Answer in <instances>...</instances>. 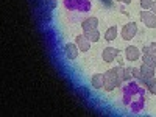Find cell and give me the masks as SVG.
Returning a JSON list of instances; mask_svg holds the SVG:
<instances>
[{
	"mask_svg": "<svg viewBox=\"0 0 156 117\" xmlns=\"http://www.w3.org/2000/svg\"><path fill=\"white\" fill-rule=\"evenodd\" d=\"M122 81H125L123 78V67L122 66H117V67H112L109 69L106 73H105V87L108 92L114 90L115 87H120Z\"/></svg>",
	"mask_w": 156,
	"mask_h": 117,
	"instance_id": "cell-1",
	"label": "cell"
},
{
	"mask_svg": "<svg viewBox=\"0 0 156 117\" xmlns=\"http://www.w3.org/2000/svg\"><path fill=\"white\" fill-rule=\"evenodd\" d=\"M153 75H154V69L153 67H150V66H147V64H142L140 66V76H139V81L142 83V84H147L151 78H153Z\"/></svg>",
	"mask_w": 156,
	"mask_h": 117,
	"instance_id": "cell-2",
	"label": "cell"
},
{
	"mask_svg": "<svg viewBox=\"0 0 156 117\" xmlns=\"http://www.w3.org/2000/svg\"><path fill=\"white\" fill-rule=\"evenodd\" d=\"M140 19H142V22H144V25H147L148 28H156V16L150 9H142Z\"/></svg>",
	"mask_w": 156,
	"mask_h": 117,
	"instance_id": "cell-3",
	"label": "cell"
},
{
	"mask_svg": "<svg viewBox=\"0 0 156 117\" xmlns=\"http://www.w3.org/2000/svg\"><path fill=\"white\" fill-rule=\"evenodd\" d=\"M137 33V25L134 22H129L126 23L125 27L122 28V37L125 39V41H129V39H133Z\"/></svg>",
	"mask_w": 156,
	"mask_h": 117,
	"instance_id": "cell-4",
	"label": "cell"
},
{
	"mask_svg": "<svg viewBox=\"0 0 156 117\" xmlns=\"http://www.w3.org/2000/svg\"><path fill=\"white\" fill-rule=\"evenodd\" d=\"M117 56H119V50L114 48V47H106V48H103V51H101V58L105 59L106 62L115 61Z\"/></svg>",
	"mask_w": 156,
	"mask_h": 117,
	"instance_id": "cell-5",
	"label": "cell"
},
{
	"mask_svg": "<svg viewBox=\"0 0 156 117\" xmlns=\"http://www.w3.org/2000/svg\"><path fill=\"white\" fill-rule=\"evenodd\" d=\"M78 50H80V48H78V45L76 44H72V42L64 45V53H66V58L67 59H76Z\"/></svg>",
	"mask_w": 156,
	"mask_h": 117,
	"instance_id": "cell-6",
	"label": "cell"
},
{
	"mask_svg": "<svg viewBox=\"0 0 156 117\" xmlns=\"http://www.w3.org/2000/svg\"><path fill=\"white\" fill-rule=\"evenodd\" d=\"M125 56H126V59H129V61H136V59H139V56H140V50H139L137 47H134V45H128V47L125 48Z\"/></svg>",
	"mask_w": 156,
	"mask_h": 117,
	"instance_id": "cell-7",
	"label": "cell"
},
{
	"mask_svg": "<svg viewBox=\"0 0 156 117\" xmlns=\"http://www.w3.org/2000/svg\"><path fill=\"white\" fill-rule=\"evenodd\" d=\"M75 44L78 45V48H80L81 51H87L89 47H90V41L84 36V34H80V36H76L75 37Z\"/></svg>",
	"mask_w": 156,
	"mask_h": 117,
	"instance_id": "cell-8",
	"label": "cell"
},
{
	"mask_svg": "<svg viewBox=\"0 0 156 117\" xmlns=\"http://www.w3.org/2000/svg\"><path fill=\"white\" fill-rule=\"evenodd\" d=\"M92 87L94 89H103L105 87V73H95L92 76Z\"/></svg>",
	"mask_w": 156,
	"mask_h": 117,
	"instance_id": "cell-9",
	"label": "cell"
},
{
	"mask_svg": "<svg viewBox=\"0 0 156 117\" xmlns=\"http://www.w3.org/2000/svg\"><path fill=\"white\" fill-rule=\"evenodd\" d=\"M97 25H98V19L97 17H87L86 20H83L81 22V27H83V30L86 31V30H92V28H97Z\"/></svg>",
	"mask_w": 156,
	"mask_h": 117,
	"instance_id": "cell-10",
	"label": "cell"
},
{
	"mask_svg": "<svg viewBox=\"0 0 156 117\" xmlns=\"http://www.w3.org/2000/svg\"><path fill=\"white\" fill-rule=\"evenodd\" d=\"M84 36L89 39L90 42H97L98 39H100V33H98V30H97V28H92V30H86V31H84Z\"/></svg>",
	"mask_w": 156,
	"mask_h": 117,
	"instance_id": "cell-11",
	"label": "cell"
},
{
	"mask_svg": "<svg viewBox=\"0 0 156 117\" xmlns=\"http://www.w3.org/2000/svg\"><path fill=\"white\" fill-rule=\"evenodd\" d=\"M115 37H117V27L112 25V27H109L105 31V39H106V41H114Z\"/></svg>",
	"mask_w": 156,
	"mask_h": 117,
	"instance_id": "cell-12",
	"label": "cell"
},
{
	"mask_svg": "<svg viewBox=\"0 0 156 117\" xmlns=\"http://www.w3.org/2000/svg\"><path fill=\"white\" fill-rule=\"evenodd\" d=\"M142 62L154 69V67H156V55H144V58H142Z\"/></svg>",
	"mask_w": 156,
	"mask_h": 117,
	"instance_id": "cell-13",
	"label": "cell"
},
{
	"mask_svg": "<svg viewBox=\"0 0 156 117\" xmlns=\"http://www.w3.org/2000/svg\"><path fill=\"white\" fill-rule=\"evenodd\" d=\"M145 86H147V89H148V92H150V94L156 95V78H154V76L151 78V80H150Z\"/></svg>",
	"mask_w": 156,
	"mask_h": 117,
	"instance_id": "cell-14",
	"label": "cell"
},
{
	"mask_svg": "<svg viewBox=\"0 0 156 117\" xmlns=\"http://www.w3.org/2000/svg\"><path fill=\"white\" fill-rule=\"evenodd\" d=\"M144 55H156V42H151L150 45L144 47Z\"/></svg>",
	"mask_w": 156,
	"mask_h": 117,
	"instance_id": "cell-15",
	"label": "cell"
},
{
	"mask_svg": "<svg viewBox=\"0 0 156 117\" xmlns=\"http://www.w3.org/2000/svg\"><path fill=\"white\" fill-rule=\"evenodd\" d=\"M123 78H125V81H129L133 78V67H126L123 69Z\"/></svg>",
	"mask_w": 156,
	"mask_h": 117,
	"instance_id": "cell-16",
	"label": "cell"
},
{
	"mask_svg": "<svg viewBox=\"0 0 156 117\" xmlns=\"http://www.w3.org/2000/svg\"><path fill=\"white\" fill-rule=\"evenodd\" d=\"M151 5H153V0H140L142 9H151Z\"/></svg>",
	"mask_w": 156,
	"mask_h": 117,
	"instance_id": "cell-17",
	"label": "cell"
},
{
	"mask_svg": "<svg viewBox=\"0 0 156 117\" xmlns=\"http://www.w3.org/2000/svg\"><path fill=\"white\" fill-rule=\"evenodd\" d=\"M44 3H45V6H47L50 11L56 8V0H44Z\"/></svg>",
	"mask_w": 156,
	"mask_h": 117,
	"instance_id": "cell-18",
	"label": "cell"
},
{
	"mask_svg": "<svg viewBox=\"0 0 156 117\" xmlns=\"http://www.w3.org/2000/svg\"><path fill=\"white\" fill-rule=\"evenodd\" d=\"M139 76H140V67H133V78L139 80Z\"/></svg>",
	"mask_w": 156,
	"mask_h": 117,
	"instance_id": "cell-19",
	"label": "cell"
},
{
	"mask_svg": "<svg viewBox=\"0 0 156 117\" xmlns=\"http://www.w3.org/2000/svg\"><path fill=\"white\" fill-rule=\"evenodd\" d=\"M151 12H153V14L156 16V2H153V5H151V9H150Z\"/></svg>",
	"mask_w": 156,
	"mask_h": 117,
	"instance_id": "cell-20",
	"label": "cell"
},
{
	"mask_svg": "<svg viewBox=\"0 0 156 117\" xmlns=\"http://www.w3.org/2000/svg\"><path fill=\"white\" fill-rule=\"evenodd\" d=\"M117 2H122V3H131V0H117Z\"/></svg>",
	"mask_w": 156,
	"mask_h": 117,
	"instance_id": "cell-21",
	"label": "cell"
},
{
	"mask_svg": "<svg viewBox=\"0 0 156 117\" xmlns=\"http://www.w3.org/2000/svg\"><path fill=\"white\" fill-rule=\"evenodd\" d=\"M103 2H105L108 6H111V5H112V3H111V0H103Z\"/></svg>",
	"mask_w": 156,
	"mask_h": 117,
	"instance_id": "cell-22",
	"label": "cell"
},
{
	"mask_svg": "<svg viewBox=\"0 0 156 117\" xmlns=\"http://www.w3.org/2000/svg\"><path fill=\"white\" fill-rule=\"evenodd\" d=\"M117 62H119V66H122V58L120 56H117Z\"/></svg>",
	"mask_w": 156,
	"mask_h": 117,
	"instance_id": "cell-23",
	"label": "cell"
}]
</instances>
